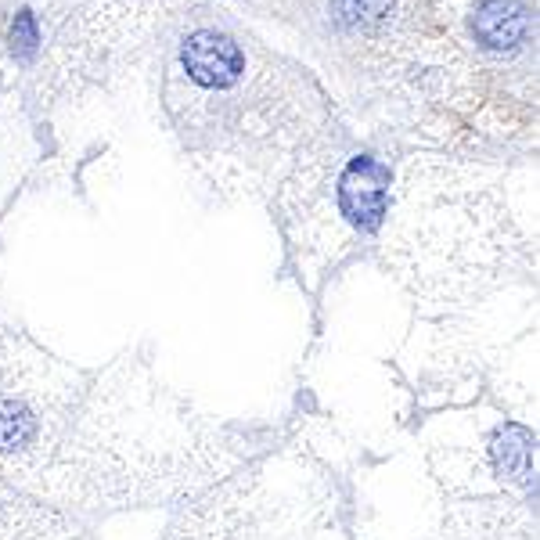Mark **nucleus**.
Returning a JSON list of instances; mask_svg holds the SVG:
<instances>
[{"label": "nucleus", "mask_w": 540, "mask_h": 540, "mask_svg": "<svg viewBox=\"0 0 540 540\" xmlns=\"http://www.w3.org/2000/svg\"><path fill=\"white\" fill-rule=\"evenodd\" d=\"M252 461L245 436L170 389L137 353H119L72 414L29 497L72 519L180 508Z\"/></svg>", "instance_id": "nucleus-1"}, {"label": "nucleus", "mask_w": 540, "mask_h": 540, "mask_svg": "<svg viewBox=\"0 0 540 540\" xmlns=\"http://www.w3.org/2000/svg\"><path fill=\"white\" fill-rule=\"evenodd\" d=\"M162 101L195 170L234 198L274 195L332 130V105L303 72L220 29L180 40Z\"/></svg>", "instance_id": "nucleus-2"}, {"label": "nucleus", "mask_w": 540, "mask_h": 540, "mask_svg": "<svg viewBox=\"0 0 540 540\" xmlns=\"http://www.w3.org/2000/svg\"><path fill=\"white\" fill-rule=\"evenodd\" d=\"M382 260L422 317H458L512 278H530V249L494 195L447 184V195L404 198Z\"/></svg>", "instance_id": "nucleus-3"}, {"label": "nucleus", "mask_w": 540, "mask_h": 540, "mask_svg": "<svg viewBox=\"0 0 540 540\" xmlns=\"http://www.w3.org/2000/svg\"><path fill=\"white\" fill-rule=\"evenodd\" d=\"M393 198V162L371 148H346L321 137L274 191L281 231L296 278L317 288L346 256L371 242L386 224Z\"/></svg>", "instance_id": "nucleus-4"}, {"label": "nucleus", "mask_w": 540, "mask_h": 540, "mask_svg": "<svg viewBox=\"0 0 540 540\" xmlns=\"http://www.w3.org/2000/svg\"><path fill=\"white\" fill-rule=\"evenodd\" d=\"M90 371L0 321V479L29 494L62 447Z\"/></svg>", "instance_id": "nucleus-5"}, {"label": "nucleus", "mask_w": 540, "mask_h": 540, "mask_svg": "<svg viewBox=\"0 0 540 540\" xmlns=\"http://www.w3.org/2000/svg\"><path fill=\"white\" fill-rule=\"evenodd\" d=\"M263 490V461L252 458L224 483H216L195 501L180 504L166 540H256L260 526V497Z\"/></svg>", "instance_id": "nucleus-6"}, {"label": "nucleus", "mask_w": 540, "mask_h": 540, "mask_svg": "<svg viewBox=\"0 0 540 540\" xmlns=\"http://www.w3.org/2000/svg\"><path fill=\"white\" fill-rule=\"evenodd\" d=\"M436 540H537V501L450 497Z\"/></svg>", "instance_id": "nucleus-7"}, {"label": "nucleus", "mask_w": 540, "mask_h": 540, "mask_svg": "<svg viewBox=\"0 0 540 540\" xmlns=\"http://www.w3.org/2000/svg\"><path fill=\"white\" fill-rule=\"evenodd\" d=\"M69 522L72 515L58 512L0 479V540H44Z\"/></svg>", "instance_id": "nucleus-8"}, {"label": "nucleus", "mask_w": 540, "mask_h": 540, "mask_svg": "<svg viewBox=\"0 0 540 540\" xmlns=\"http://www.w3.org/2000/svg\"><path fill=\"white\" fill-rule=\"evenodd\" d=\"M472 33L483 51L512 54L530 40L533 18L519 0H479L472 15Z\"/></svg>", "instance_id": "nucleus-9"}, {"label": "nucleus", "mask_w": 540, "mask_h": 540, "mask_svg": "<svg viewBox=\"0 0 540 540\" xmlns=\"http://www.w3.org/2000/svg\"><path fill=\"white\" fill-rule=\"evenodd\" d=\"M36 22H33V15H18V22H15V44H18V54L26 58V54H33V47H36Z\"/></svg>", "instance_id": "nucleus-10"}]
</instances>
